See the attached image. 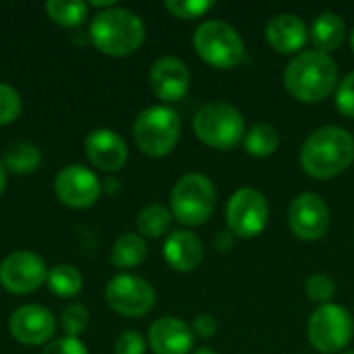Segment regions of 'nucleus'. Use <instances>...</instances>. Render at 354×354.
<instances>
[{
    "mask_svg": "<svg viewBox=\"0 0 354 354\" xmlns=\"http://www.w3.org/2000/svg\"><path fill=\"white\" fill-rule=\"evenodd\" d=\"M284 87L299 102H324L338 87V66L326 52L303 50L284 68Z\"/></svg>",
    "mask_w": 354,
    "mask_h": 354,
    "instance_id": "2",
    "label": "nucleus"
},
{
    "mask_svg": "<svg viewBox=\"0 0 354 354\" xmlns=\"http://www.w3.org/2000/svg\"><path fill=\"white\" fill-rule=\"evenodd\" d=\"M4 187H6V168H4V164L0 162V195H2V191H4Z\"/></svg>",
    "mask_w": 354,
    "mask_h": 354,
    "instance_id": "37",
    "label": "nucleus"
},
{
    "mask_svg": "<svg viewBox=\"0 0 354 354\" xmlns=\"http://www.w3.org/2000/svg\"><path fill=\"white\" fill-rule=\"evenodd\" d=\"M54 191L60 203H64L66 207L85 209V207H91L100 199L102 183L95 176V172H91L89 168L71 164L56 174Z\"/></svg>",
    "mask_w": 354,
    "mask_h": 354,
    "instance_id": "12",
    "label": "nucleus"
},
{
    "mask_svg": "<svg viewBox=\"0 0 354 354\" xmlns=\"http://www.w3.org/2000/svg\"><path fill=\"white\" fill-rule=\"evenodd\" d=\"M216 249L218 251H230L232 249V232H218Z\"/></svg>",
    "mask_w": 354,
    "mask_h": 354,
    "instance_id": "35",
    "label": "nucleus"
},
{
    "mask_svg": "<svg viewBox=\"0 0 354 354\" xmlns=\"http://www.w3.org/2000/svg\"><path fill=\"white\" fill-rule=\"evenodd\" d=\"M245 149L249 156H255V158H268L272 156L276 149H278V133L272 124H253L247 133H245Z\"/></svg>",
    "mask_w": 354,
    "mask_h": 354,
    "instance_id": "26",
    "label": "nucleus"
},
{
    "mask_svg": "<svg viewBox=\"0 0 354 354\" xmlns=\"http://www.w3.org/2000/svg\"><path fill=\"white\" fill-rule=\"evenodd\" d=\"M108 307L122 317H143L156 305V292L151 284L133 274L114 276L106 286Z\"/></svg>",
    "mask_w": 354,
    "mask_h": 354,
    "instance_id": "10",
    "label": "nucleus"
},
{
    "mask_svg": "<svg viewBox=\"0 0 354 354\" xmlns=\"http://www.w3.org/2000/svg\"><path fill=\"white\" fill-rule=\"evenodd\" d=\"M288 226L301 241H317L328 232L330 209L315 193H301L288 207Z\"/></svg>",
    "mask_w": 354,
    "mask_h": 354,
    "instance_id": "13",
    "label": "nucleus"
},
{
    "mask_svg": "<svg viewBox=\"0 0 354 354\" xmlns=\"http://www.w3.org/2000/svg\"><path fill=\"white\" fill-rule=\"evenodd\" d=\"M164 259L176 272H193L203 261V245L189 230H174L164 243Z\"/></svg>",
    "mask_w": 354,
    "mask_h": 354,
    "instance_id": "19",
    "label": "nucleus"
},
{
    "mask_svg": "<svg viewBox=\"0 0 354 354\" xmlns=\"http://www.w3.org/2000/svg\"><path fill=\"white\" fill-rule=\"evenodd\" d=\"M299 162L313 178H334L354 162V135L342 127H322L305 139Z\"/></svg>",
    "mask_w": 354,
    "mask_h": 354,
    "instance_id": "1",
    "label": "nucleus"
},
{
    "mask_svg": "<svg viewBox=\"0 0 354 354\" xmlns=\"http://www.w3.org/2000/svg\"><path fill=\"white\" fill-rule=\"evenodd\" d=\"M309 29L295 12H280L266 25V39L278 54H301L307 44Z\"/></svg>",
    "mask_w": 354,
    "mask_h": 354,
    "instance_id": "17",
    "label": "nucleus"
},
{
    "mask_svg": "<svg viewBox=\"0 0 354 354\" xmlns=\"http://www.w3.org/2000/svg\"><path fill=\"white\" fill-rule=\"evenodd\" d=\"M170 226H172V212L158 203L143 207L137 216V230L141 236L160 239L166 232H170Z\"/></svg>",
    "mask_w": 354,
    "mask_h": 354,
    "instance_id": "25",
    "label": "nucleus"
},
{
    "mask_svg": "<svg viewBox=\"0 0 354 354\" xmlns=\"http://www.w3.org/2000/svg\"><path fill=\"white\" fill-rule=\"evenodd\" d=\"M23 104H21V95L15 87L0 83V127L15 122L21 116Z\"/></svg>",
    "mask_w": 354,
    "mask_h": 354,
    "instance_id": "30",
    "label": "nucleus"
},
{
    "mask_svg": "<svg viewBox=\"0 0 354 354\" xmlns=\"http://www.w3.org/2000/svg\"><path fill=\"white\" fill-rule=\"evenodd\" d=\"M133 137L145 156L164 158L180 139V118L168 106H149L135 118Z\"/></svg>",
    "mask_w": 354,
    "mask_h": 354,
    "instance_id": "7",
    "label": "nucleus"
},
{
    "mask_svg": "<svg viewBox=\"0 0 354 354\" xmlns=\"http://www.w3.org/2000/svg\"><path fill=\"white\" fill-rule=\"evenodd\" d=\"M270 222V205L261 191L245 187L232 193L226 205L228 230L241 239L259 236Z\"/></svg>",
    "mask_w": 354,
    "mask_h": 354,
    "instance_id": "9",
    "label": "nucleus"
},
{
    "mask_svg": "<svg viewBox=\"0 0 354 354\" xmlns=\"http://www.w3.org/2000/svg\"><path fill=\"white\" fill-rule=\"evenodd\" d=\"M193 131L201 143L220 151L236 147L247 133L243 114L226 102L203 104L193 118Z\"/></svg>",
    "mask_w": 354,
    "mask_h": 354,
    "instance_id": "6",
    "label": "nucleus"
},
{
    "mask_svg": "<svg viewBox=\"0 0 354 354\" xmlns=\"http://www.w3.org/2000/svg\"><path fill=\"white\" fill-rule=\"evenodd\" d=\"M48 278L44 259L31 251H15L0 263V284L12 295L35 292Z\"/></svg>",
    "mask_w": 354,
    "mask_h": 354,
    "instance_id": "11",
    "label": "nucleus"
},
{
    "mask_svg": "<svg viewBox=\"0 0 354 354\" xmlns=\"http://www.w3.org/2000/svg\"><path fill=\"white\" fill-rule=\"evenodd\" d=\"M147 342L153 354H189L193 348V330L176 317H160L149 326Z\"/></svg>",
    "mask_w": 354,
    "mask_h": 354,
    "instance_id": "18",
    "label": "nucleus"
},
{
    "mask_svg": "<svg viewBox=\"0 0 354 354\" xmlns=\"http://www.w3.org/2000/svg\"><path fill=\"white\" fill-rule=\"evenodd\" d=\"M305 290H307V297L313 301V303H319V305H328L332 303L334 295H336V284L330 276L326 274H313L307 278L305 282Z\"/></svg>",
    "mask_w": 354,
    "mask_h": 354,
    "instance_id": "29",
    "label": "nucleus"
},
{
    "mask_svg": "<svg viewBox=\"0 0 354 354\" xmlns=\"http://www.w3.org/2000/svg\"><path fill=\"white\" fill-rule=\"evenodd\" d=\"M351 48H353V52H354V29L351 31Z\"/></svg>",
    "mask_w": 354,
    "mask_h": 354,
    "instance_id": "39",
    "label": "nucleus"
},
{
    "mask_svg": "<svg viewBox=\"0 0 354 354\" xmlns=\"http://www.w3.org/2000/svg\"><path fill=\"white\" fill-rule=\"evenodd\" d=\"M307 334H309V342L311 346L322 354H336L344 351L354 334V322L353 315L336 305V303H328V305H319L313 315L309 317V326H307Z\"/></svg>",
    "mask_w": 354,
    "mask_h": 354,
    "instance_id": "8",
    "label": "nucleus"
},
{
    "mask_svg": "<svg viewBox=\"0 0 354 354\" xmlns=\"http://www.w3.org/2000/svg\"><path fill=\"white\" fill-rule=\"evenodd\" d=\"M46 284L52 290V295H56L60 299H73L83 288V276L75 266L58 263L52 270H48Z\"/></svg>",
    "mask_w": 354,
    "mask_h": 354,
    "instance_id": "23",
    "label": "nucleus"
},
{
    "mask_svg": "<svg viewBox=\"0 0 354 354\" xmlns=\"http://www.w3.org/2000/svg\"><path fill=\"white\" fill-rule=\"evenodd\" d=\"M8 332L25 346H41L54 336L56 319L41 305H23L12 311L8 319Z\"/></svg>",
    "mask_w": 354,
    "mask_h": 354,
    "instance_id": "14",
    "label": "nucleus"
},
{
    "mask_svg": "<svg viewBox=\"0 0 354 354\" xmlns=\"http://www.w3.org/2000/svg\"><path fill=\"white\" fill-rule=\"evenodd\" d=\"M87 6H93V8H102V10H108V8H114L116 6V2H112V0H91Z\"/></svg>",
    "mask_w": 354,
    "mask_h": 354,
    "instance_id": "36",
    "label": "nucleus"
},
{
    "mask_svg": "<svg viewBox=\"0 0 354 354\" xmlns=\"http://www.w3.org/2000/svg\"><path fill=\"white\" fill-rule=\"evenodd\" d=\"M344 354H354V353H344Z\"/></svg>",
    "mask_w": 354,
    "mask_h": 354,
    "instance_id": "40",
    "label": "nucleus"
},
{
    "mask_svg": "<svg viewBox=\"0 0 354 354\" xmlns=\"http://www.w3.org/2000/svg\"><path fill=\"white\" fill-rule=\"evenodd\" d=\"M46 12L50 21L64 29H77L89 17V6L85 2H71V0H50L46 2Z\"/></svg>",
    "mask_w": 354,
    "mask_h": 354,
    "instance_id": "24",
    "label": "nucleus"
},
{
    "mask_svg": "<svg viewBox=\"0 0 354 354\" xmlns=\"http://www.w3.org/2000/svg\"><path fill=\"white\" fill-rule=\"evenodd\" d=\"M85 153L89 162L102 172H118L129 160L124 139L112 129H95L85 137Z\"/></svg>",
    "mask_w": 354,
    "mask_h": 354,
    "instance_id": "16",
    "label": "nucleus"
},
{
    "mask_svg": "<svg viewBox=\"0 0 354 354\" xmlns=\"http://www.w3.org/2000/svg\"><path fill=\"white\" fill-rule=\"evenodd\" d=\"M311 39L315 44V50L319 52H334L338 50L346 39V25L340 15L336 12H322L315 17L311 25Z\"/></svg>",
    "mask_w": 354,
    "mask_h": 354,
    "instance_id": "20",
    "label": "nucleus"
},
{
    "mask_svg": "<svg viewBox=\"0 0 354 354\" xmlns=\"http://www.w3.org/2000/svg\"><path fill=\"white\" fill-rule=\"evenodd\" d=\"M41 354H89L87 346L79 340V338H71V336H62L52 340L50 344H46V348Z\"/></svg>",
    "mask_w": 354,
    "mask_h": 354,
    "instance_id": "32",
    "label": "nucleus"
},
{
    "mask_svg": "<svg viewBox=\"0 0 354 354\" xmlns=\"http://www.w3.org/2000/svg\"><path fill=\"white\" fill-rule=\"evenodd\" d=\"M166 10L183 21H191V19H199L203 15H207L214 8L212 0H166Z\"/></svg>",
    "mask_w": 354,
    "mask_h": 354,
    "instance_id": "28",
    "label": "nucleus"
},
{
    "mask_svg": "<svg viewBox=\"0 0 354 354\" xmlns=\"http://www.w3.org/2000/svg\"><path fill=\"white\" fill-rule=\"evenodd\" d=\"M191 330H193V334H195V336H199V338L207 340V338H212V336L218 332V322H216L212 315L203 313V315H197V317L193 319Z\"/></svg>",
    "mask_w": 354,
    "mask_h": 354,
    "instance_id": "34",
    "label": "nucleus"
},
{
    "mask_svg": "<svg viewBox=\"0 0 354 354\" xmlns=\"http://www.w3.org/2000/svg\"><path fill=\"white\" fill-rule=\"evenodd\" d=\"M114 353L116 354H145V340L139 332H124L118 336L116 344H114Z\"/></svg>",
    "mask_w": 354,
    "mask_h": 354,
    "instance_id": "33",
    "label": "nucleus"
},
{
    "mask_svg": "<svg viewBox=\"0 0 354 354\" xmlns=\"http://www.w3.org/2000/svg\"><path fill=\"white\" fill-rule=\"evenodd\" d=\"M193 46L197 56L218 71H230L245 60V44L239 31L220 19L201 23L193 33Z\"/></svg>",
    "mask_w": 354,
    "mask_h": 354,
    "instance_id": "4",
    "label": "nucleus"
},
{
    "mask_svg": "<svg viewBox=\"0 0 354 354\" xmlns=\"http://www.w3.org/2000/svg\"><path fill=\"white\" fill-rule=\"evenodd\" d=\"M89 41L102 54L122 58L137 52L145 39V25L141 17L127 8L100 10L89 25Z\"/></svg>",
    "mask_w": 354,
    "mask_h": 354,
    "instance_id": "3",
    "label": "nucleus"
},
{
    "mask_svg": "<svg viewBox=\"0 0 354 354\" xmlns=\"http://www.w3.org/2000/svg\"><path fill=\"white\" fill-rule=\"evenodd\" d=\"M41 164V151L29 141H17L4 151V168L15 174H31Z\"/></svg>",
    "mask_w": 354,
    "mask_h": 354,
    "instance_id": "22",
    "label": "nucleus"
},
{
    "mask_svg": "<svg viewBox=\"0 0 354 354\" xmlns=\"http://www.w3.org/2000/svg\"><path fill=\"white\" fill-rule=\"evenodd\" d=\"M60 324H62V330L66 332V336L71 338H79L87 326H89V311L85 305H79V303H71L62 309L60 313Z\"/></svg>",
    "mask_w": 354,
    "mask_h": 354,
    "instance_id": "27",
    "label": "nucleus"
},
{
    "mask_svg": "<svg viewBox=\"0 0 354 354\" xmlns=\"http://www.w3.org/2000/svg\"><path fill=\"white\" fill-rule=\"evenodd\" d=\"M193 354H218V353H214L212 348H199V351H195Z\"/></svg>",
    "mask_w": 354,
    "mask_h": 354,
    "instance_id": "38",
    "label": "nucleus"
},
{
    "mask_svg": "<svg viewBox=\"0 0 354 354\" xmlns=\"http://www.w3.org/2000/svg\"><path fill=\"white\" fill-rule=\"evenodd\" d=\"M145 257H147V245H145L143 236L135 234V232H127V234L118 236L112 247V253H110L112 266L120 268V270L137 268L139 263H143Z\"/></svg>",
    "mask_w": 354,
    "mask_h": 354,
    "instance_id": "21",
    "label": "nucleus"
},
{
    "mask_svg": "<svg viewBox=\"0 0 354 354\" xmlns=\"http://www.w3.org/2000/svg\"><path fill=\"white\" fill-rule=\"evenodd\" d=\"M191 85V73L187 64L176 56H162L151 64L149 87L162 102H178L187 95Z\"/></svg>",
    "mask_w": 354,
    "mask_h": 354,
    "instance_id": "15",
    "label": "nucleus"
},
{
    "mask_svg": "<svg viewBox=\"0 0 354 354\" xmlns=\"http://www.w3.org/2000/svg\"><path fill=\"white\" fill-rule=\"evenodd\" d=\"M336 108L342 116L354 118V71L348 73L336 87Z\"/></svg>",
    "mask_w": 354,
    "mask_h": 354,
    "instance_id": "31",
    "label": "nucleus"
},
{
    "mask_svg": "<svg viewBox=\"0 0 354 354\" xmlns=\"http://www.w3.org/2000/svg\"><path fill=\"white\" fill-rule=\"evenodd\" d=\"M218 193L214 183L199 172L185 174L176 180L170 193L172 218L183 226L205 224L216 209Z\"/></svg>",
    "mask_w": 354,
    "mask_h": 354,
    "instance_id": "5",
    "label": "nucleus"
}]
</instances>
